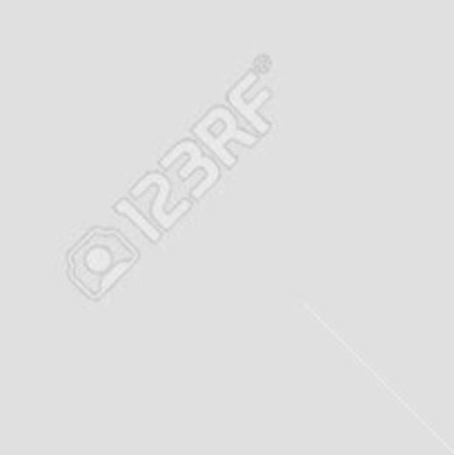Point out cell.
I'll use <instances>...</instances> for the list:
<instances>
[{
  "label": "cell",
  "instance_id": "cell-1",
  "mask_svg": "<svg viewBox=\"0 0 454 455\" xmlns=\"http://www.w3.org/2000/svg\"><path fill=\"white\" fill-rule=\"evenodd\" d=\"M136 258V249L118 234L93 229L71 251V278L89 298H101Z\"/></svg>",
  "mask_w": 454,
  "mask_h": 455
},
{
  "label": "cell",
  "instance_id": "cell-2",
  "mask_svg": "<svg viewBox=\"0 0 454 455\" xmlns=\"http://www.w3.org/2000/svg\"><path fill=\"white\" fill-rule=\"evenodd\" d=\"M181 154H190L191 156L190 163H187L185 167L181 169V178L190 176V173L194 172L196 167H203L205 173H207V178H205V180L200 182V185L194 189V198H200V196H203L205 191H207L209 187H212L214 182L218 180L216 163H214L212 158H207V156L200 154V149H199V145H196V142H181V145L172 147V149H169L167 154L163 156L160 164H163V167H169V164L174 163V158H178V156H181Z\"/></svg>",
  "mask_w": 454,
  "mask_h": 455
},
{
  "label": "cell",
  "instance_id": "cell-4",
  "mask_svg": "<svg viewBox=\"0 0 454 455\" xmlns=\"http://www.w3.org/2000/svg\"><path fill=\"white\" fill-rule=\"evenodd\" d=\"M254 80H256V74H254V71L245 74L243 78H240L239 83L234 84V89H231V92H230V102H231V107H236V109H239L240 114H243L245 118H247L249 123H252L254 127L258 129V132L265 133L267 129H270V124L263 123V120L258 118V111L256 109L263 105V102L267 100V98H270V92H261L256 98H254L252 102H245V98H243L245 92H247V89L254 84Z\"/></svg>",
  "mask_w": 454,
  "mask_h": 455
},
{
  "label": "cell",
  "instance_id": "cell-5",
  "mask_svg": "<svg viewBox=\"0 0 454 455\" xmlns=\"http://www.w3.org/2000/svg\"><path fill=\"white\" fill-rule=\"evenodd\" d=\"M199 138H203L205 145H207L214 154L221 156V160L227 164V167H231V164L236 163L234 156L225 149V142H230V138H236V140L245 142V145H254V142H256V136H254V133L240 132L239 124H236V120L234 123L225 124V129H223L221 136H214V133L205 132V133H199Z\"/></svg>",
  "mask_w": 454,
  "mask_h": 455
},
{
  "label": "cell",
  "instance_id": "cell-3",
  "mask_svg": "<svg viewBox=\"0 0 454 455\" xmlns=\"http://www.w3.org/2000/svg\"><path fill=\"white\" fill-rule=\"evenodd\" d=\"M150 185H158V196H156L154 203H151V216L158 220V225L163 227V229H169V227H172L174 222H176L178 218L187 212V209H190V200H182V203L178 204L172 213L165 212V200H167V194H169V180L165 173H158V172L147 173L145 178H141V180L132 187V196H138L141 191H145Z\"/></svg>",
  "mask_w": 454,
  "mask_h": 455
},
{
  "label": "cell",
  "instance_id": "cell-6",
  "mask_svg": "<svg viewBox=\"0 0 454 455\" xmlns=\"http://www.w3.org/2000/svg\"><path fill=\"white\" fill-rule=\"evenodd\" d=\"M114 209H116V212H118V213H123V216L132 218V220L136 222V225L141 227L142 231H145V235H147V238H150V240H154V243H158V238H160V234H158V231H156L154 227H151L150 222H147L145 218H142L141 213H138L136 209L132 207V203H129V200H118V203L114 204Z\"/></svg>",
  "mask_w": 454,
  "mask_h": 455
}]
</instances>
